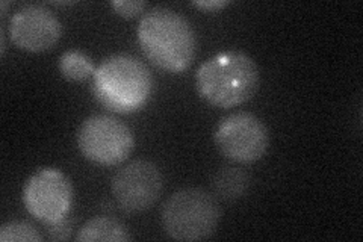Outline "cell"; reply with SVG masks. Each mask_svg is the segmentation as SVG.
<instances>
[{
  "label": "cell",
  "instance_id": "1",
  "mask_svg": "<svg viewBox=\"0 0 363 242\" xmlns=\"http://www.w3.org/2000/svg\"><path fill=\"white\" fill-rule=\"evenodd\" d=\"M138 41L147 60L169 73L185 72L196 57L197 37L191 23L167 6L147 11L138 25Z\"/></svg>",
  "mask_w": 363,
  "mask_h": 242
},
{
  "label": "cell",
  "instance_id": "2",
  "mask_svg": "<svg viewBox=\"0 0 363 242\" xmlns=\"http://www.w3.org/2000/svg\"><path fill=\"white\" fill-rule=\"evenodd\" d=\"M259 84L257 64L253 57L238 50L212 56L196 73L200 97L221 109L240 106L255 97Z\"/></svg>",
  "mask_w": 363,
  "mask_h": 242
},
{
  "label": "cell",
  "instance_id": "3",
  "mask_svg": "<svg viewBox=\"0 0 363 242\" xmlns=\"http://www.w3.org/2000/svg\"><path fill=\"white\" fill-rule=\"evenodd\" d=\"M153 77L145 64L128 53L112 55L94 72L93 93L106 109L130 114L149 101Z\"/></svg>",
  "mask_w": 363,
  "mask_h": 242
},
{
  "label": "cell",
  "instance_id": "4",
  "mask_svg": "<svg viewBox=\"0 0 363 242\" xmlns=\"http://www.w3.org/2000/svg\"><path fill=\"white\" fill-rule=\"evenodd\" d=\"M162 227L176 241L211 238L221 220V207L213 194L201 188L176 191L162 207Z\"/></svg>",
  "mask_w": 363,
  "mask_h": 242
},
{
  "label": "cell",
  "instance_id": "5",
  "mask_svg": "<svg viewBox=\"0 0 363 242\" xmlns=\"http://www.w3.org/2000/svg\"><path fill=\"white\" fill-rule=\"evenodd\" d=\"M81 153L99 165H118L126 160L135 147L132 131L112 115H91L77 131Z\"/></svg>",
  "mask_w": 363,
  "mask_h": 242
},
{
  "label": "cell",
  "instance_id": "6",
  "mask_svg": "<svg viewBox=\"0 0 363 242\" xmlns=\"http://www.w3.org/2000/svg\"><path fill=\"white\" fill-rule=\"evenodd\" d=\"M28 212L43 224L62 220L72 209L73 187L62 171L41 168L29 177L23 189Z\"/></svg>",
  "mask_w": 363,
  "mask_h": 242
},
{
  "label": "cell",
  "instance_id": "7",
  "mask_svg": "<svg viewBox=\"0 0 363 242\" xmlns=\"http://www.w3.org/2000/svg\"><path fill=\"white\" fill-rule=\"evenodd\" d=\"M215 144L230 160L252 164L262 158L269 145L264 121L250 112H236L221 120L215 131Z\"/></svg>",
  "mask_w": 363,
  "mask_h": 242
},
{
  "label": "cell",
  "instance_id": "8",
  "mask_svg": "<svg viewBox=\"0 0 363 242\" xmlns=\"http://www.w3.org/2000/svg\"><path fill=\"white\" fill-rule=\"evenodd\" d=\"M164 176L159 167L150 160L136 159L124 165L112 177L111 191L117 204L124 212L140 214L161 197Z\"/></svg>",
  "mask_w": 363,
  "mask_h": 242
},
{
  "label": "cell",
  "instance_id": "9",
  "mask_svg": "<svg viewBox=\"0 0 363 242\" xmlns=\"http://www.w3.org/2000/svg\"><path fill=\"white\" fill-rule=\"evenodd\" d=\"M8 35L17 48L41 53L52 50L62 35V25L49 8L26 5L11 17Z\"/></svg>",
  "mask_w": 363,
  "mask_h": 242
},
{
  "label": "cell",
  "instance_id": "10",
  "mask_svg": "<svg viewBox=\"0 0 363 242\" xmlns=\"http://www.w3.org/2000/svg\"><path fill=\"white\" fill-rule=\"evenodd\" d=\"M252 188V177L236 167H223L212 177V191L223 202H235L245 197Z\"/></svg>",
  "mask_w": 363,
  "mask_h": 242
},
{
  "label": "cell",
  "instance_id": "11",
  "mask_svg": "<svg viewBox=\"0 0 363 242\" xmlns=\"http://www.w3.org/2000/svg\"><path fill=\"white\" fill-rule=\"evenodd\" d=\"M132 236L128 227L117 218L101 215L91 218L86 221L76 235L79 242H93V241H106V242H128Z\"/></svg>",
  "mask_w": 363,
  "mask_h": 242
},
{
  "label": "cell",
  "instance_id": "12",
  "mask_svg": "<svg viewBox=\"0 0 363 242\" xmlns=\"http://www.w3.org/2000/svg\"><path fill=\"white\" fill-rule=\"evenodd\" d=\"M58 67L61 75L72 82H81L96 72L93 60L81 50L64 52L60 57Z\"/></svg>",
  "mask_w": 363,
  "mask_h": 242
},
{
  "label": "cell",
  "instance_id": "13",
  "mask_svg": "<svg viewBox=\"0 0 363 242\" xmlns=\"http://www.w3.org/2000/svg\"><path fill=\"white\" fill-rule=\"evenodd\" d=\"M43 235L28 221H8L0 227L2 242H41Z\"/></svg>",
  "mask_w": 363,
  "mask_h": 242
},
{
  "label": "cell",
  "instance_id": "14",
  "mask_svg": "<svg viewBox=\"0 0 363 242\" xmlns=\"http://www.w3.org/2000/svg\"><path fill=\"white\" fill-rule=\"evenodd\" d=\"M111 6L118 16L124 18H133L143 13L147 4L144 0H113Z\"/></svg>",
  "mask_w": 363,
  "mask_h": 242
},
{
  "label": "cell",
  "instance_id": "15",
  "mask_svg": "<svg viewBox=\"0 0 363 242\" xmlns=\"http://www.w3.org/2000/svg\"><path fill=\"white\" fill-rule=\"evenodd\" d=\"M74 221L68 220V218H62V220L56 221L53 224H48V235L52 241H67L72 236Z\"/></svg>",
  "mask_w": 363,
  "mask_h": 242
},
{
  "label": "cell",
  "instance_id": "16",
  "mask_svg": "<svg viewBox=\"0 0 363 242\" xmlns=\"http://www.w3.org/2000/svg\"><path fill=\"white\" fill-rule=\"evenodd\" d=\"M192 5L203 11H209V13H212V11H218L227 6L229 2H225V0H201V2H192Z\"/></svg>",
  "mask_w": 363,
  "mask_h": 242
}]
</instances>
